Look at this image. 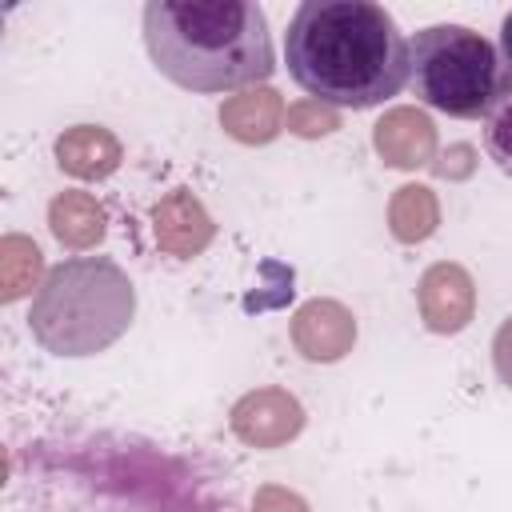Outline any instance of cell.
<instances>
[{"mask_svg":"<svg viewBox=\"0 0 512 512\" xmlns=\"http://www.w3.org/2000/svg\"><path fill=\"white\" fill-rule=\"evenodd\" d=\"M288 76L332 108H376L412 80L396 20L372 0H304L284 32Z\"/></svg>","mask_w":512,"mask_h":512,"instance_id":"6da1fadb","label":"cell"},{"mask_svg":"<svg viewBox=\"0 0 512 512\" xmlns=\"http://www.w3.org/2000/svg\"><path fill=\"white\" fill-rule=\"evenodd\" d=\"M144 44L160 76L188 92H240L272 76L268 16L252 0H152Z\"/></svg>","mask_w":512,"mask_h":512,"instance_id":"7a4b0ae2","label":"cell"},{"mask_svg":"<svg viewBox=\"0 0 512 512\" xmlns=\"http://www.w3.org/2000/svg\"><path fill=\"white\" fill-rule=\"evenodd\" d=\"M136 316V288L108 256H68L48 268L28 308L36 344L52 356H96L112 348Z\"/></svg>","mask_w":512,"mask_h":512,"instance_id":"3957f363","label":"cell"},{"mask_svg":"<svg viewBox=\"0 0 512 512\" xmlns=\"http://www.w3.org/2000/svg\"><path fill=\"white\" fill-rule=\"evenodd\" d=\"M412 88L420 104L456 116L488 120L508 92L500 48L468 24H428L412 36Z\"/></svg>","mask_w":512,"mask_h":512,"instance_id":"277c9868","label":"cell"},{"mask_svg":"<svg viewBox=\"0 0 512 512\" xmlns=\"http://www.w3.org/2000/svg\"><path fill=\"white\" fill-rule=\"evenodd\" d=\"M304 420H308L304 404L280 384H264V388L244 392L228 412L232 436L256 452H272V448L292 444L304 432Z\"/></svg>","mask_w":512,"mask_h":512,"instance_id":"5b68a950","label":"cell"},{"mask_svg":"<svg viewBox=\"0 0 512 512\" xmlns=\"http://www.w3.org/2000/svg\"><path fill=\"white\" fill-rule=\"evenodd\" d=\"M416 308L428 332L436 336H456L472 324L476 316V280L464 264L456 260H436L420 272L416 284Z\"/></svg>","mask_w":512,"mask_h":512,"instance_id":"8992f818","label":"cell"},{"mask_svg":"<svg viewBox=\"0 0 512 512\" xmlns=\"http://www.w3.org/2000/svg\"><path fill=\"white\" fill-rule=\"evenodd\" d=\"M288 336L308 364H336L356 348V316L332 296H312L292 312Z\"/></svg>","mask_w":512,"mask_h":512,"instance_id":"52a82bcc","label":"cell"},{"mask_svg":"<svg viewBox=\"0 0 512 512\" xmlns=\"http://www.w3.org/2000/svg\"><path fill=\"white\" fill-rule=\"evenodd\" d=\"M152 240L164 256L192 260L216 240V220L192 188H172L152 204Z\"/></svg>","mask_w":512,"mask_h":512,"instance_id":"ba28073f","label":"cell"},{"mask_svg":"<svg viewBox=\"0 0 512 512\" xmlns=\"http://www.w3.org/2000/svg\"><path fill=\"white\" fill-rule=\"evenodd\" d=\"M372 148L384 160V168L416 172L432 168L436 160V124L416 104H396L372 124Z\"/></svg>","mask_w":512,"mask_h":512,"instance_id":"9c48e42d","label":"cell"},{"mask_svg":"<svg viewBox=\"0 0 512 512\" xmlns=\"http://www.w3.org/2000/svg\"><path fill=\"white\" fill-rule=\"evenodd\" d=\"M52 156H56V168L64 176L96 184V180H108L124 164V144L104 124H72L56 136Z\"/></svg>","mask_w":512,"mask_h":512,"instance_id":"30bf717a","label":"cell"},{"mask_svg":"<svg viewBox=\"0 0 512 512\" xmlns=\"http://www.w3.org/2000/svg\"><path fill=\"white\" fill-rule=\"evenodd\" d=\"M216 116H220L224 136H232L236 144L260 148V144H272L284 132L288 108H284V96L272 84H256V88H240V92L224 96Z\"/></svg>","mask_w":512,"mask_h":512,"instance_id":"8fae6325","label":"cell"},{"mask_svg":"<svg viewBox=\"0 0 512 512\" xmlns=\"http://www.w3.org/2000/svg\"><path fill=\"white\" fill-rule=\"evenodd\" d=\"M48 232L60 240L68 252H88L104 240L108 232V212L104 204L84 192V188H64L48 200Z\"/></svg>","mask_w":512,"mask_h":512,"instance_id":"7c38bea8","label":"cell"},{"mask_svg":"<svg viewBox=\"0 0 512 512\" xmlns=\"http://www.w3.org/2000/svg\"><path fill=\"white\" fill-rule=\"evenodd\" d=\"M44 252L32 236L24 232H4L0 236V300L16 304L24 296H36L44 284Z\"/></svg>","mask_w":512,"mask_h":512,"instance_id":"4fadbf2b","label":"cell"},{"mask_svg":"<svg viewBox=\"0 0 512 512\" xmlns=\"http://www.w3.org/2000/svg\"><path fill=\"white\" fill-rule=\"evenodd\" d=\"M440 228V196L428 184H400L388 196V232L400 244H424Z\"/></svg>","mask_w":512,"mask_h":512,"instance_id":"5bb4252c","label":"cell"},{"mask_svg":"<svg viewBox=\"0 0 512 512\" xmlns=\"http://www.w3.org/2000/svg\"><path fill=\"white\" fill-rule=\"evenodd\" d=\"M284 128L300 140H320V136H332L340 132V108L324 104V100H312V96H300L288 104V116H284Z\"/></svg>","mask_w":512,"mask_h":512,"instance_id":"9a60e30c","label":"cell"},{"mask_svg":"<svg viewBox=\"0 0 512 512\" xmlns=\"http://www.w3.org/2000/svg\"><path fill=\"white\" fill-rule=\"evenodd\" d=\"M484 152L504 176H512V88L500 96V104L484 120Z\"/></svg>","mask_w":512,"mask_h":512,"instance_id":"2e32d148","label":"cell"},{"mask_svg":"<svg viewBox=\"0 0 512 512\" xmlns=\"http://www.w3.org/2000/svg\"><path fill=\"white\" fill-rule=\"evenodd\" d=\"M252 512H312V508H308V500H304L296 488L260 484L256 496H252Z\"/></svg>","mask_w":512,"mask_h":512,"instance_id":"e0dca14e","label":"cell"},{"mask_svg":"<svg viewBox=\"0 0 512 512\" xmlns=\"http://www.w3.org/2000/svg\"><path fill=\"white\" fill-rule=\"evenodd\" d=\"M472 168H476V148L472 144H448L432 160V172L440 180H464V176H472Z\"/></svg>","mask_w":512,"mask_h":512,"instance_id":"ac0fdd59","label":"cell"},{"mask_svg":"<svg viewBox=\"0 0 512 512\" xmlns=\"http://www.w3.org/2000/svg\"><path fill=\"white\" fill-rule=\"evenodd\" d=\"M492 368H496L500 384L512 388V316H508V320L496 328V336H492Z\"/></svg>","mask_w":512,"mask_h":512,"instance_id":"d6986e66","label":"cell"},{"mask_svg":"<svg viewBox=\"0 0 512 512\" xmlns=\"http://www.w3.org/2000/svg\"><path fill=\"white\" fill-rule=\"evenodd\" d=\"M500 64H504V80H508V88H512V12H508L504 24H500Z\"/></svg>","mask_w":512,"mask_h":512,"instance_id":"ffe728a7","label":"cell"}]
</instances>
